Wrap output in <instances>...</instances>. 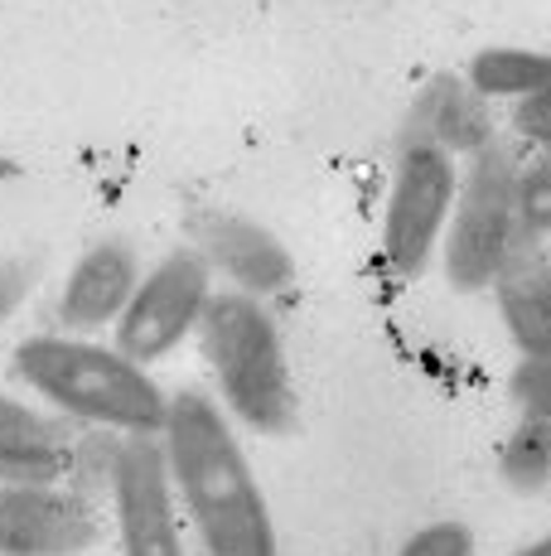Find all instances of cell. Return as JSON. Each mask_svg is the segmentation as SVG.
Wrapping results in <instances>:
<instances>
[{
    "instance_id": "cell-14",
    "label": "cell",
    "mask_w": 551,
    "mask_h": 556,
    "mask_svg": "<svg viewBox=\"0 0 551 556\" xmlns=\"http://www.w3.org/2000/svg\"><path fill=\"white\" fill-rule=\"evenodd\" d=\"M464 88L474 98H533L551 88V53L537 49H513V45H489L464 63Z\"/></svg>"
},
{
    "instance_id": "cell-19",
    "label": "cell",
    "mask_w": 551,
    "mask_h": 556,
    "mask_svg": "<svg viewBox=\"0 0 551 556\" xmlns=\"http://www.w3.org/2000/svg\"><path fill=\"white\" fill-rule=\"evenodd\" d=\"M513 136H523L527 146L551 155V88L533 92V98H523L513 106Z\"/></svg>"
},
{
    "instance_id": "cell-9",
    "label": "cell",
    "mask_w": 551,
    "mask_h": 556,
    "mask_svg": "<svg viewBox=\"0 0 551 556\" xmlns=\"http://www.w3.org/2000/svg\"><path fill=\"white\" fill-rule=\"evenodd\" d=\"M189 232H194V252L228 276L232 291L267 301V295H281L295 281L291 252L261 223L222 213V208H198L189 213Z\"/></svg>"
},
{
    "instance_id": "cell-2",
    "label": "cell",
    "mask_w": 551,
    "mask_h": 556,
    "mask_svg": "<svg viewBox=\"0 0 551 556\" xmlns=\"http://www.w3.org/2000/svg\"><path fill=\"white\" fill-rule=\"evenodd\" d=\"M15 372L63 416L121 435H165V388L126 354L88 339L35 334L15 349Z\"/></svg>"
},
{
    "instance_id": "cell-7",
    "label": "cell",
    "mask_w": 551,
    "mask_h": 556,
    "mask_svg": "<svg viewBox=\"0 0 551 556\" xmlns=\"http://www.w3.org/2000/svg\"><path fill=\"white\" fill-rule=\"evenodd\" d=\"M112 504L121 556H184L161 435H121L112 451Z\"/></svg>"
},
{
    "instance_id": "cell-20",
    "label": "cell",
    "mask_w": 551,
    "mask_h": 556,
    "mask_svg": "<svg viewBox=\"0 0 551 556\" xmlns=\"http://www.w3.org/2000/svg\"><path fill=\"white\" fill-rule=\"evenodd\" d=\"M29 291V266L25 262H0V325L15 315V305Z\"/></svg>"
},
{
    "instance_id": "cell-16",
    "label": "cell",
    "mask_w": 551,
    "mask_h": 556,
    "mask_svg": "<svg viewBox=\"0 0 551 556\" xmlns=\"http://www.w3.org/2000/svg\"><path fill=\"white\" fill-rule=\"evenodd\" d=\"M513 223H517V238H527V242L551 238V155L542 151L533 160H517Z\"/></svg>"
},
{
    "instance_id": "cell-21",
    "label": "cell",
    "mask_w": 551,
    "mask_h": 556,
    "mask_svg": "<svg viewBox=\"0 0 551 556\" xmlns=\"http://www.w3.org/2000/svg\"><path fill=\"white\" fill-rule=\"evenodd\" d=\"M513 556H551V532L547 538H537V542H527V547H517Z\"/></svg>"
},
{
    "instance_id": "cell-8",
    "label": "cell",
    "mask_w": 551,
    "mask_h": 556,
    "mask_svg": "<svg viewBox=\"0 0 551 556\" xmlns=\"http://www.w3.org/2000/svg\"><path fill=\"white\" fill-rule=\"evenodd\" d=\"M98 542V513L59 484H0V556H78Z\"/></svg>"
},
{
    "instance_id": "cell-1",
    "label": "cell",
    "mask_w": 551,
    "mask_h": 556,
    "mask_svg": "<svg viewBox=\"0 0 551 556\" xmlns=\"http://www.w3.org/2000/svg\"><path fill=\"white\" fill-rule=\"evenodd\" d=\"M165 465L204 556H281L276 522L228 412L198 388L169 397Z\"/></svg>"
},
{
    "instance_id": "cell-18",
    "label": "cell",
    "mask_w": 551,
    "mask_h": 556,
    "mask_svg": "<svg viewBox=\"0 0 551 556\" xmlns=\"http://www.w3.org/2000/svg\"><path fill=\"white\" fill-rule=\"evenodd\" d=\"M513 402L523 406V416L551 426V354L547 358H523L513 372Z\"/></svg>"
},
{
    "instance_id": "cell-11",
    "label": "cell",
    "mask_w": 551,
    "mask_h": 556,
    "mask_svg": "<svg viewBox=\"0 0 551 556\" xmlns=\"http://www.w3.org/2000/svg\"><path fill=\"white\" fill-rule=\"evenodd\" d=\"M489 291L498 295V315L523 358L551 354V256L542 242L517 238L508 262L498 266Z\"/></svg>"
},
{
    "instance_id": "cell-17",
    "label": "cell",
    "mask_w": 551,
    "mask_h": 556,
    "mask_svg": "<svg viewBox=\"0 0 551 556\" xmlns=\"http://www.w3.org/2000/svg\"><path fill=\"white\" fill-rule=\"evenodd\" d=\"M397 556H474V528L460 518H440L417 528L397 547Z\"/></svg>"
},
{
    "instance_id": "cell-4",
    "label": "cell",
    "mask_w": 551,
    "mask_h": 556,
    "mask_svg": "<svg viewBox=\"0 0 551 556\" xmlns=\"http://www.w3.org/2000/svg\"><path fill=\"white\" fill-rule=\"evenodd\" d=\"M513 179H517V155L503 141H489L460 175V194H454L450 223H445V238H440L445 276H450L454 291L464 295L489 291L498 266L513 252L517 242Z\"/></svg>"
},
{
    "instance_id": "cell-13",
    "label": "cell",
    "mask_w": 551,
    "mask_h": 556,
    "mask_svg": "<svg viewBox=\"0 0 551 556\" xmlns=\"http://www.w3.org/2000/svg\"><path fill=\"white\" fill-rule=\"evenodd\" d=\"M411 141H431L440 151H470L479 155L489 146V126H484V112L474 102V92L464 88L460 78H431L426 92L417 98V112H411Z\"/></svg>"
},
{
    "instance_id": "cell-10",
    "label": "cell",
    "mask_w": 551,
    "mask_h": 556,
    "mask_svg": "<svg viewBox=\"0 0 551 556\" xmlns=\"http://www.w3.org/2000/svg\"><path fill=\"white\" fill-rule=\"evenodd\" d=\"M136 286H141V262H136L131 242H92L88 252L73 262L68 281L59 295V319L78 334H92L102 325H116L121 309L131 305Z\"/></svg>"
},
{
    "instance_id": "cell-5",
    "label": "cell",
    "mask_w": 551,
    "mask_h": 556,
    "mask_svg": "<svg viewBox=\"0 0 551 556\" xmlns=\"http://www.w3.org/2000/svg\"><path fill=\"white\" fill-rule=\"evenodd\" d=\"M208 301H214V266L194 248L165 252L151 271L141 276L131 305L116 319V354L151 368V363L169 358L189 334H198Z\"/></svg>"
},
{
    "instance_id": "cell-6",
    "label": "cell",
    "mask_w": 551,
    "mask_h": 556,
    "mask_svg": "<svg viewBox=\"0 0 551 556\" xmlns=\"http://www.w3.org/2000/svg\"><path fill=\"white\" fill-rule=\"evenodd\" d=\"M454 194H460V169L450 151L431 141L401 146L383 203V256L397 276H417L436 256Z\"/></svg>"
},
{
    "instance_id": "cell-15",
    "label": "cell",
    "mask_w": 551,
    "mask_h": 556,
    "mask_svg": "<svg viewBox=\"0 0 551 556\" xmlns=\"http://www.w3.org/2000/svg\"><path fill=\"white\" fill-rule=\"evenodd\" d=\"M498 475L513 494H542L551 484V426L547 421H523L513 426V435L503 441V455H498Z\"/></svg>"
},
{
    "instance_id": "cell-3",
    "label": "cell",
    "mask_w": 551,
    "mask_h": 556,
    "mask_svg": "<svg viewBox=\"0 0 551 556\" xmlns=\"http://www.w3.org/2000/svg\"><path fill=\"white\" fill-rule=\"evenodd\" d=\"M198 344L228 402V416L261 435H281L295 426V382L285 358L281 325L267 301L242 291H218L198 319Z\"/></svg>"
},
{
    "instance_id": "cell-12",
    "label": "cell",
    "mask_w": 551,
    "mask_h": 556,
    "mask_svg": "<svg viewBox=\"0 0 551 556\" xmlns=\"http://www.w3.org/2000/svg\"><path fill=\"white\" fill-rule=\"evenodd\" d=\"M68 465V435L35 406L0 392V479L5 484H59Z\"/></svg>"
}]
</instances>
